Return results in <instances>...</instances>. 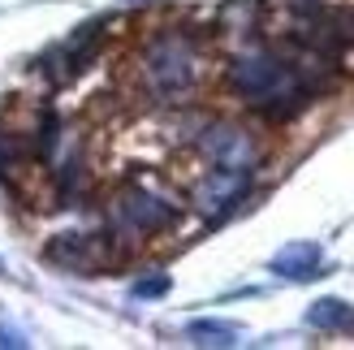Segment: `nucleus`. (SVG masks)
Listing matches in <instances>:
<instances>
[{"instance_id": "f257e3e1", "label": "nucleus", "mask_w": 354, "mask_h": 350, "mask_svg": "<svg viewBox=\"0 0 354 350\" xmlns=\"http://www.w3.org/2000/svg\"><path fill=\"white\" fill-rule=\"evenodd\" d=\"M229 86H234L255 113L272 117V121L294 117L315 95L307 86V78L298 74V65L290 57H281V52H272V48H251V52H242V57L229 61Z\"/></svg>"}, {"instance_id": "f03ea898", "label": "nucleus", "mask_w": 354, "mask_h": 350, "mask_svg": "<svg viewBox=\"0 0 354 350\" xmlns=\"http://www.w3.org/2000/svg\"><path fill=\"white\" fill-rule=\"evenodd\" d=\"M138 74H143V86L151 95H160L169 104L186 100L199 82L203 65H199V48H194L190 35L182 30H165L143 48V61H138Z\"/></svg>"}, {"instance_id": "7ed1b4c3", "label": "nucleus", "mask_w": 354, "mask_h": 350, "mask_svg": "<svg viewBox=\"0 0 354 350\" xmlns=\"http://www.w3.org/2000/svg\"><path fill=\"white\" fill-rule=\"evenodd\" d=\"M177 212H182V208L165 195H156L151 186L126 182L109 203V230H113L117 242H151V238L173 230Z\"/></svg>"}, {"instance_id": "20e7f679", "label": "nucleus", "mask_w": 354, "mask_h": 350, "mask_svg": "<svg viewBox=\"0 0 354 350\" xmlns=\"http://www.w3.org/2000/svg\"><path fill=\"white\" fill-rule=\"evenodd\" d=\"M194 143H199V156L212 169H255L259 165L255 134L238 126V121H207V126H199Z\"/></svg>"}, {"instance_id": "39448f33", "label": "nucleus", "mask_w": 354, "mask_h": 350, "mask_svg": "<svg viewBox=\"0 0 354 350\" xmlns=\"http://www.w3.org/2000/svg\"><path fill=\"white\" fill-rule=\"evenodd\" d=\"M246 190H251V169H207L199 182L190 190V203L199 208L203 217L221 221L225 212H234V208L246 199Z\"/></svg>"}, {"instance_id": "423d86ee", "label": "nucleus", "mask_w": 354, "mask_h": 350, "mask_svg": "<svg viewBox=\"0 0 354 350\" xmlns=\"http://www.w3.org/2000/svg\"><path fill=\"white\" fill-rule=\"evenodd\" d=\"M48 264H57L65 273H78V277H91V273H104L113 264V251L104 238H91V234H61L48 242Z\"/></svg>"}, {"instance_id": "0eeeda50", "label": "nucleus", "mask_w": 354, "mask_h": 350, "mask_svg": "<svg viewBox=\"0 0 354 350\" xmlns=\"http://www.w3.org/2000/svg\"><path fill=\"white\" fill-rule=\"evenodd\" d=\"M272 268L281 277H290V282H307V277H315V268H320V247H315V242H290V247L272 259Z\"/></svg>"}, {"instance_id": "6e6552de", "label": "nucleus", "mask_w": 354, "mask_h": 350, "mask_svg": "<svg viewBox=\"0 0 354 350\" xmlns=\"http://www.w3.org/2000/svg\"><path fill=\"white\" fill-rule=\"evenodd\" d=\"M315 329H328V333H350L354 329V307L350 303H337V299H320L311 307V316H307Z\"/></svg>"}, {"instance_id": "1a4fd4ad", "label": "nucleus", "mask_w": 354, "mask_h": 350, "mask_svg": "<svg viewBox=\"0 0 354 350\" xmlns=\"http://www.w3.org/2000/svg\"><path fill=\"white\" fill-rule=\"evenodd\" d=\"M190 338H199V346H229L238 338V329H229V324H212V320H199V324H190Z\"/></svg>"}, {"instance_id": "9d476101", "label": "nucleus", "mask_w": 354, "mask_h": 350, "mask_svg": "<svg viewBox=\"0 0 354 350\" xmlns=\"http://www.w3.org/2000/svg\"><path fill=\"white\" fill-rule=\"evenodd\" d=\"M169 290V277H151V282H138L134 294H165Z\"/></svg>"}, {"instance_id": "9b49d317", "label": "nucleus", "mask_w": 354, "mask_h": 350, "mask_svg": "<svg viewBox=\"0 0 354 350\" xmlns=\"http://www.w3.org/2000/svg\"><path fill=\"white\" fill-rule=\"evenodd\" d=\"M130 5H151V0H130Z\"/></svg>"}, {"instance_id": "f8f14e48", "label": "nucleus", "mask_w": 354, "mask_h": 350, "mask_svg": "<svg viewBox=\"0 0 354 350\" xmlns=\"http://www.w3.org/2000/svg\"><path fill=\"white\" fill-rule=\"evenodd\" d=\"M0 273H5V264H0Z\"/></svg>"}]
</instances>
